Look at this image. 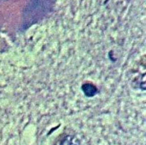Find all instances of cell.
<instances>
[{
	"instance_id": "cell-1",
	"label": "cell",
	"mask_w": 146,
	"mask_h": 145,
	"mask_svg": "<svg viewBox=\"0 0 146 145\" xmlns=\"http://www.w3.org/2000/svg\"><path fill=\"white\" fill-rule=\"evenodd\" d=\"M82 90L84 92V94L88 96V97H92V96H94L97 92H98V89L97 88L91 84V83H86L82 86Z\"/></svg>"
},
{
	"instance_id": "cell-2",
	"label": "cell",
	"mask_w": 146,
	"mask_h": 145,
	"mask_svg": "<svg viewBox=\"0 0 146 145\" xmlns=\"http://www.w3.org/2000/svg\"><path fill=\"white\" fill-rule=\"evenodd\" d=\"M62 145H74L72 142H71V140H69L68 142H63V144Z\"/></svg>"
}]
</instances>
